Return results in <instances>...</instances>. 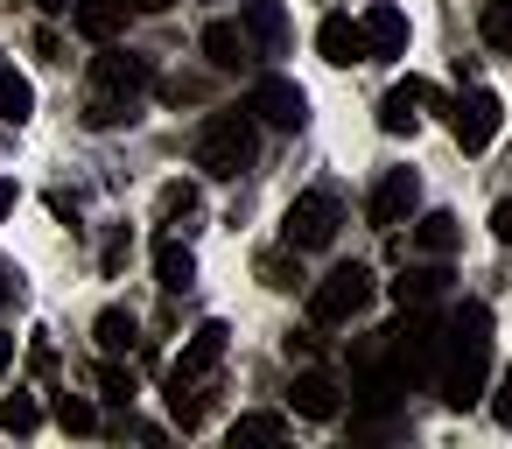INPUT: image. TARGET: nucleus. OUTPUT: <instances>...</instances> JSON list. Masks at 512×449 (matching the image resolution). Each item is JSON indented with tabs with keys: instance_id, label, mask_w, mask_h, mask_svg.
Returning <instances> with one entry per match:
<instances>
[{
	"instance_id": "28",
	"label": "nucleus",
	"mask_w": 512,
	"mask_h": 449,
	"mask_svg": "<svg viewBox=\"0 0 512 449\" xmlns=\"http://www.w3.org/2000/svg\"><path fill=\"white\" fill-rule=\"evenodd\" d=\"M232 442H288V421L281 414H239L232 421Z\"/></svg>"
},
{
	"instance_id": "7",
	"label": "nucleus",
	"mask_w": 512,
	"mask_h": 449,
	"mask_svg": "<svg viewBox=\"0 0 512 449\" xmlns=\"http://www.w3.org/2000/svg\"><path fill=\"white\" fill-rule=\"evenodd\" d=\"M106 57L92 64V92H106V99H120V106H134L148 85H155V71H148V57H134V50H113V43H99Z\"/></svg>"
},
{
	"instance_id": "4",
	"label": "nucleus",
	"mask_w": 512,
	"mask_h": 449,
	"mask_svg": "<svg viewBox=\"0 0 512 449\" xmlns=\"http://www.w3.org/2000/svg\"><path fill=\"white\" fill-rule=\"evenodd\" d=\"M337 225H344L337 190H302V197L288 204V218H281V239H288L295 253H323V246L337 239Z\"/></svg>"
},
{
	"instance_id": "29",
	"label": "nucleus",
	"mask_w": 512,
	"mask_h": 449,
	"mask_svg": "<svg viewBox=\"0 0 512 449\" xmlns=\"http://www.w3.org/2000/svg\"><path fill=\"white\" fill-rule=\"evenodd\" d=\"M99 393H106L113 407H127V400H134V372H127L120 358H106V365H99Z\"/></svg>"
},
{
	"instance_id": "1",
	"label": "nucleus",
	"mask_w": 512,
	"mask_h": 449,
	"mask_svg": "<svg viewBox=\"0 0 512 449\" xmlns=\"http://www.w3.org/2000/svg\"><path fill=\"white\" fill-rule=\"evenodd\" d=\"M435 386H442V400H449L456 414L484 400V386H491V309H484V302H463V309L442 323Z\"/></svg>"
},
{
	"instance_id": "3",
	"label": "nucleus",
	"mask_w": 512,
	"mask_h": 449,
	"mask_svg": "<svg viewBox=\"0 0 512 449\" xmlns=\"http://www.w3.org/2000/svg\"><path fill=\"white\" fill-rule=\"evenodd\" d=\"M253 155H260V120L239 106V113H211L204 120V134H197V169L204 176H218V183H232V176H246L253 169Z\"/></svg>"
},
{
	"instance_id": "9",
	"label": "nucleus",
	"mask_w": 512,
	"mask_h": 449,
	"mask_svg": "<svg viewBox=\"0 0 512 449\" xmlns=\"http://www.w3.org/2000/svg\"><path fill=\"white\" fill-rule=\"evenodd\" d=\"M414 204H421V176H414V169H386L379 190H372V204H365V218H372L379 232H393V225L414 218Z\"/></svg>"
},
{
	"instance_id": "21",
	"label": "nucleus",
	"mask_w": 512,
	"mask_h": 449,
	"mask_svg": "<svg viewBox=\"0 0 512 449\" xmlns=\"http://www.w3.org/2000/svg\"><path fill=\"white\" fill-rule=\"evenodd\" d=\"M155 274H162L169 295H183V288H197V253H190L183 239H162V246H155Z\"/></svg>"
},
{
	"instance_id": "14",
	"label": "nucleus",
	"mask_w": 512,
	"mask_h": 449,
	"mask_svg": "<svg viewBox=\"0 0 512 449\" xmlns=\"http://www.w3.org/2000/svg\"><path fill=\"white\" fill-rule=\"evenodd\" d=\"M127 0H71V29L85 36V43H120V29H127Z\"/></svg>"
},
{
	"instance_id": "18",
	"label": "nucleus",
	"mask_w": 512,
	"mask_h": 449,
	"mask_svg": "<svg viewBox=\"0 0 512 449\" xmlns=\"http://www.w3.org/2000/svg\"><path fill=\"white\" fill-rule=\"evenodd\" d=\"M92 337H99V351H106V358H127V351H141V323H134V309H99Z\"/></svg>"
},
{
	"instance_id": "23",
	"label": "nucleus",
	"mask_w": 512,
	"mask_h": 449,
	"mask_svg": "<svg viewBox=\"0 0 512 449\" xmlns=\"http://www.w3.org/2000/svg\"><path fill=\"white\" fill-rule=\"evenodd\" d=\"M253 274H260V281H267L274 295H295V288H302V267H295V246H288V253H260V260H253Z\"/></svg>"
},
{
	"instance_id": "34",
	"label": "nucleus",
	"mask_w": 512,
	"mask_h": 449,
	"mask_svg": "<svg viewBox=\"0 0 512 449\" xmlns=\"http://www.w3.org/2000/svg\"><path fill=\"white\" fill-rule=\"evenodd\" d=\"M29 365H36V372H50V365H57V351H50V337H43V330H36V344H29Z\"/></svg>"
},
{
	"instance_id": "2",
	"label": "nucleus",
	"mask_w": 512,
	"mask_h": 449,
	"mask_svg": "<svg viewBox=\"0 0 512 449\" xmlns=\"http://www.w3.org/2000/svg\"><path fill=\"white\" fill-rule=\"evenodd\" d=\"M379 344H386V351H379V372H386V379H393V386L407 393V386H421V379L435 372V351H442V323H435V316H428V309L414 302V309H407V316H400V323H393V330H386Z\"/></svg>"
},
{
	"instance_id": "37",
	"label": "nucleus",
	"mask_w": 512,
	"mask_h": 449,
	"mask_svg": "<svg viewBox=\"0 0 512 449\" xmlns=\"http://www.w3.org/2000/svg\"><path fill=\"white\" fill-rule=\"evenodd\" d=\"M8 365H15V337H8V330H0V372H8Z\"/></svg>"
},
{
	"instance_id": "11",
	"label": "nucleus",
	"mask_w": 512,
	"mask_h": 449,
	"mask_svg": "<svg viewBox=\"0 0 512 449\" xmlns=\"http://www.w3.org/2000/svg\"><path fill=\"white\" fill-rule=\"evenodd\" d=\"M225 344H232V330L211 316L183 351H176V365H169V386H190V379H204V372H218V358H225Z\"/></svg>"
},
{
	"instance_id": "30",
	"label": "nucleus",
	"mask_w": 512,
	"mask_h": 449,
	"mask_svg": "<svg viewBox=\"0 0 512 449\" xmlns=\"http://www.w3.org/2000/svg\"><path fill=\"white\" fill-rule=\"evenodd\" d=\"M155 204H162V218H190V211H197V190H190V183H162Z\"/></svg>"
},
{
	"instance_id": "35",
	"label": "nucleus",
	"mask_w": 512,
	"mask_h": 449,
	"mask_svg": "<svg viewBox=\"0 0 512 449\" xmlns=\"http://www.w3.org/2000/svg\"><path fill=\"white\" fill-rule=\"evenodd\" d=\"M491 232H498V246H512V197L491 211Z\"/></svg>"
},
{
	"instance_id": "15",
	"label": "nucleus",
	"mask_w": 512,
	"mask_h": 449,
	"mask_svg": "<svg viewBox=\"0 0 512 449\" xmlns=\"http://www.w3.org/2000/svg\"><path fill=\"white\" fill-rule=\"evenodd\" d=\"M316 50H323V64H337V71H351V64H372V57H365V36H358V22H351V15H323V29H316Z\"/></svg>"
},
{
	"instance_id": "6",
	"label": "nucleus",
	"mask_w": 512,
	"mask_h": 449,
	"mask_svg": "<svg viewBox=\"0 0 512 449\" xmlns=\"http://www.w3.org/2000/svg\"><path fill=\"white\" fill-rule=\"evenodd\" d=\"M498 127H505V99L484 92V85H470V92L449 106V134H456L463 155H484V148L498 141Z\"/></svg>"
},
{
	"instance_id": "12",
	"label": "nucleus",
	"mask_w": 512,
	"mask_h": 449,
	"mask_svg": "<svg viewBox=\"0 0 512 449\" xmlns=\"http://www.w3.org/2000/svg\"><path fill=\"white\" fill-rule=\"evenodd\" d=\"M288 407H295L302 421H337V414H344V386H337L330 372H295Z\"/></svg>"
},
{
	"instance_id": "13",
	"label": "nucleus",
	"mask_w": 512,
	"mask_h": 449,
	"mask_svg": "<svg viewBox=\"0 0 512 449\" xmlns=\"http://www.w3.org/2000/svg\"><path fill=\"white\" fill-rule=\"evenodd\" d=\"M358 36H365V57H400L407 50V15L393 8V0H372L365 22H358Z\"/></svg>"
},
{
	"instance_id": "10",
	"label": "nucleus",
	"mask_w": 512,
	"mask_h": 449,
	"mask_svg": "<svg viewBox=\"0 0 512 449\" xmlns=\"http://www.w3.org/2000/svg\"><path fill=\"white\" fill-rule=\"evenodd\" d=\"M239 36L253 57H281L288 50V8L281 0H239Z\"/></svg>"
},
{
	"instance_id": "39",
	"label": "nucleus",
	"mask_w": 512,
	"mask_h": 449,
	"mask_svg": "<svg viewBox=\"0 0 512 449\" xmlns=\"http://www.w3.org/2000/svg\"><path fill=\"white\" fill-rule=\"evenodd\" d=\"M36 8H43V15H71V0H36Z\"/></svg>"
},
{
	"instance_id": "27",
	"label": "nucleus",
	"mask_w": 512,
	"mask_h": 449,
	"mask_svg": "<svg viewBox=\"0 0 512 449\" xmlns=\"http://www.w3.org/2000/svg\"><path fill=\"white\" fill-rule=\"evenodd\" d=\"M57 428H64V435H92V428H99V407H92L85 393H57Z\"/></svg>"
},
{
	"instance_id": "8",
	"label": "nucleus",
	"mask_w": 512,
	"mask_h": 449,
	"mask_svg": "<svg viewBox=\"0 0 512 449\" xmlns=\"http://www.w3.org/2000/svg\"><path fill=\"white\" fill-rule=\"evenodd\" d=\"M246 113H253L260 127H274V134H295V127L309 120V92L288 85V78H260L253 99H246Z\"/></svg>"
},
{
	"instance_id": "19",
	"label": "nucleus",
	"mask_w": 512,
	"mask_h": 449,
	"mask_svg": "<svg viewBox=\"0 0 512 449\" xmlns=\"http://www.w3.org/2000/svg\"><path fill=\"white\" fill-rule=\"evenodd\" d=\"M29 113H36V85H29L8 57H0V120H8V127H29Z\"/></svg>"
},
{
	"instance_id": "25",
	"label": "nucleus",
	"mask_w": 512,
	"mask_h": 449,
	"mask_svg": "<svg viewBox=\"0 0 512 449\" xmlns=\"http://www.w3.org/2000/svg\"><path fill=\"white\" fill-rule=\"evenodd\" d=\"M0 428H8V435H36V428H43L36 393H8V400H0Z\"/></svg>"
},
{
	"instance_id": "20",
	"label": "nucleus",
	"mask_w": 512,
	"mask_h": 449,
	"mask_svg": "<svg viewBox=\"0 0 512 449\" xmlns=\"http://www.w3.org/2000/svg\"><path fill=\"white\" fill-rule=\"evenodd\" d=\"M204 57H211V71H239V64H253L239 22H211V29H204Z\"/></svg>"
},
{
	"instance_id": "16",
	"label": "nucleus",
	"mask_w": 512,
	"mask_h": 449,
	"mask_svg": "<svg viewBox=\"0 0 512 449\" xmlns=\"http://www.w3.org/2000/svg\"><path fill=\"white\" fill-rule=\"evenodd\" d=\"M414 106H435V92H428L421 78L393 85V92L379 99V134H414V127H421V113H414Z\"/></svg>"
},
{
	"instance_id": "26",
	"label": "nucleus",
	"mask_w": 512,
	"mask_h": 449,
	"mask_svg": "<svg viewBox=\"0 0 512 449\" xmlns=\"http://www.w3.org/2000/svg\"><path fill=\"white\" fill-rule=\"evenodd\" d=\"M169 414H176V428H204L211 393H197V379H190V386H169Z\"/></svg>"
},
{
	"instance_id": "33",
	"label": "nucleus",
	"mask_w": 512,
	"mask_h": 449,
	"mask_svg": "<svg viewBox=\"0 0 512 449\" xmlns=\"http://www.w3.org/2000/svg\"><path fill=\"white\" fill-rule=\"evenodd\" d=\"M15 295H22V267H15V260H0V309H8Z\"/></svg>"
},
{
	"instance_id": "24",
	"label": "nucleus",
	"mask_w": 512,
	"mask_h": 449,
	"mask_svg": "<svg viewBox=\"0 0 512 449\" xmlns=\"http://www.w3.org/2000/svg\"><path fill=\"white\" fill-rule=\"evenodd\" d=\"M477 36H484L498 57H512V0H484V15H477Z\"/></svg>"
},
{
	"instance_id": "22",
	"label": "nucleus",
	"mask_w": 512,
	"mask_h": 449,
	"mask_svg": "<svg viewBox=\"0 0 512 449\" xmlns=\"http://www.w3.org/2000/svg\"><path fill=\"white\" fill-rule=\"evenodd\" d=\"M456 239H463V225H456V211H428V218L414 225V246H421L428 260H449V253H456Z\"/></svg>"
},
{
	"instance_id": "17",
	"label": "nucleus",
	"mask_w": 512,
	"mask_h": 449,
	"mask_svg": "<svg viewBox=\"0 0 512 449\" xmlns=\"http://www.w3.org/2000/svg\"><path fill=\"white\" fill-rule=\"evenodd\" d=\"M449 288V267L435 260V267H400V281H386V295L400 302V309H414V302H435Z\"/></svg>"
},
{
	"instance_id": "38",
	"label": "nucleus",
	"mask_w": 512,
	"mask_h": 449,
	"mask_svg": "<svg viewBox=\"0 0 512 449\" xmlns=\"http://www.w3.org/2000/svg\"><path fill=\"white\" fill-rule=\"evenodd\" d=\"M15 197H22L15 183H0V218H8V211H15Z\"/></svg>"
},
{
	"instance_id": "5",
	"label": "nucleus",
	"mask_w": 512,
	"mask_h": 449,
	"mask_svg": "<svg viewBox=\"0 0 512 449\" xmlns=\"http://www.w3.org/2000/svg\"><path fill=\"white\" fill-rule=\"evenodd\" d=\"M372 288H379V281H372V267L344 260V267H330V274L309 288V316H316V323H351V316L372 302Z\"/></svg>"
},
{
	"instance_id": "36",
	"label": "nucleus",
	"mask_w": 512,
	"mask_h": 449,
	"mask_svg": "<svg viewBox=\"0 0 512 449\" xmlns=\"http://www.w3.org/2000/svg\"><path fill=\"white\" fill-rule=\"evenodd\" d=\"M127 8H134V15H169L176 0H127Z\"/></svg>"
},
{
	"instance_id": "32",
	"label": "nucleus",
	"mask_w": 512,
	"mask_h": 449,
	"mask_svg": "<svg viewBox=\"0 0 512 449\" xmlns=\"http://www.w3.org/2000/svg\"><path fill=\"white\" fill-rule=\"evenodd\" d=\"M127 253H134V239H127V232H113V239H106V260H99V267H106V274H120V267H127Z\"/></svg>"
},
{
	"instance_id": "31",
	"label": "nucleus",
	"mask_w": 512,
	"mask_h": 449,
	"mask_svg": "<svg viewBox=\"0 0 512 449\" xmlns=\"http://www.w3.org/2000/svg\"><path fill=\"white\" fill-rule=\"evenodd\" d=\"M491 421L498 428H512V365L498 372V386H491Z\"/></svg>"
}]
</instances>
